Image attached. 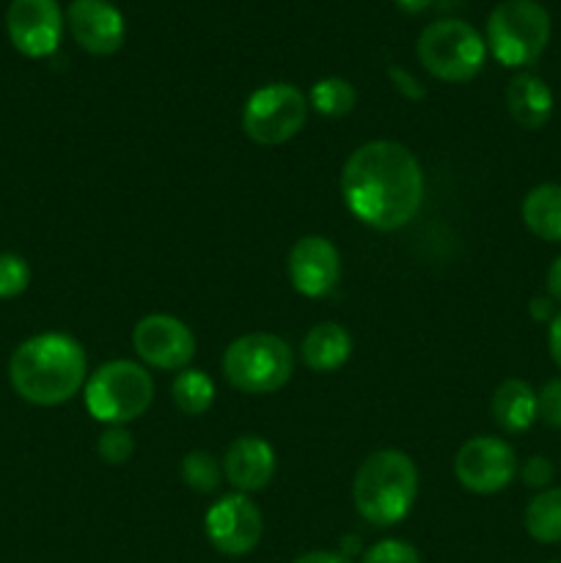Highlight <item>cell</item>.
<instances>
[{
	"instance_id": "6da1fadb",
	"label": "cell",
	"mask_w": 561,
	"mask_h": 563,
	"mask_svg": "<svg viewBox=\"0 0 561 563\" xmlns=\"http://www.w3.org/2000/svg\"><path fill=\"white\" fill-rule=\"evenodd\" d=\"M341 196L346 209L369 229H402L421 209V163L396 141L363 143L346 157L341 170Z\"/></svg>"
},
{
	"instance_id": "7a4b0ae2",
	"label": "cell",
	"mask_w": 561,
	"mask_h": 563,
	"mask_svg": "<svg viewBox=\"0 0 561 563\" xmlns=\"http://www.w3.org/2000/svg\"><path fill=\"white\" fill-rule=\"evenodd\" d=\"M9 379L28 405L58 407L86 388V352L80 341L66 333L31 335L11 355Z\"/></svg>"
},
{
	"instance_id": "3957f363",
	"label": "cell",
	"mask_w": 561,
	"mask_h": 563,
	"mask_svg": "<svg viewBox=\"0 0 561 563\" xmlns=\"http://www.w3.org/2000/svg\"><path fill=\"white\" fill-rule=\"evenodd\" d=\"M416 462L396 449H383L361 462L352 482L355 509L369 526L391 528L407 517L416 504Z\"/></svg>"
},
{
	"instance_id": "277c9868",
	"label": "cell",
	"mask_w": 561,
	"mask_h": 563,
	"mask_svg": "<svg viewBox=\"0 0 561 563\" xmlns=\"http://www.w3.org/2000/svg\"><path fill=\"white\" fill-rule=\"evenodd\" d=\"M292 372H295V352L280 335H240L223 352V377L240 394H275L289 383Z\"/></svg>"
},
{
	"instance_id": "5b68a950",
	"label": "cell",
	"mask_w": 561,
	"mask_h": 563,
	"mask_svg": "<svg viewBox=\"0 0 561 563\" xmlns=\"http://www.w3.org/2000/svg\"><path fill=\"white\" fill-rule=\"evenodd\" d=\"M82 396L94 421L127 427L152 407L154 379L141 363L110 361L86 379Z\"/></svg>"
},
{
	"instance_id": "8992f818",
	"label": "cell",
	"mask_w": 561,
	"mask_h": 563,
	"mask_svg": "<svg viewBox=\"0 0 561 563\" xmlns=\"http://www.w3.org/2000/svg\"><path fill=\"white\" fill-rule=\"evenodd\" d=\"M550 42V14L537 0H504L487 16V49L498 64L522 69L539 60Z\"/></svg>"
},
{
	"instance_id": "52a82bcc",
	"label": "cell",
	"mask_w": 561,
	"mask_h": 563,
	"mask_svg": "<svg viewBox=\"0 0 561 563\" xmlns=\"http://www.w3.org/2000/svg\"><path fill=\"white\" fill-rule=\"evenodd\" d=\"M418 60L443 82H468L482 71L487 44L482 33L465 20L429 22L416 42Z\"/></svg>"
},
{
	"instance_id": "ba28073f",
	"label": "cell",
	"mask_w": 561,
	"mask_h": 563,
	"mask_svg": "<svg viewBox=\"0 0 561 563\" xmlns=\"http://www.w3.org/2000/svg\"><path fill=\"white\" fill-rule=\"evenodd\" d=\"M308 119V97L292 82H267L248 97L242 108V130L258 146H280L302 130Z\"/></svg>"
},
{
	"instance_id": "9c48e42d",
	"label": "cell",
	"mask_w": 561,
	"mask_h": 563,
	"mask_svg": "<svg viewBox=\"0 0 561 563\" xmlns=\"http://www.w3.org/2000/svg\"><path fill=\"white\" fill-rule=\"evenodd\" d=\"M517 454L506 440L479 434L462 443L454 456V476L468 493L495 495L509 487L517 476Z\"/></svg>"
},
{
	"instance_id": "30bf717a",
	"label": "cell",
	"mask_w": 561,
	"mask_h": 563,
	"mask_svg": "<svg viewBox=\"0 0 561 563\" xmlns=\"http://www.w3.org/2000/svg\"><path fill=\"white\" fill-rule=\"evenodd\" d=\"M204 531L218 553L240 559V555L253 553L262 542V511L248 495H223L218 504L209 506L207 517H204Z\"/></svg>"
},
{
	"instance_id": "8fae6325",
	"label": "cell",
	"mask_w": 561,
	"mask_h": 563,
	"mask_svg": "<svg viewBox=\"0 0 561 563\" xmlns=\"http://www.w3.org/2000/svg\"><path fill=\"white\" fill-rule=\"evenodd\" d=\"M132 346L146 366L160 372H182L196 355V335L170 313H148L132 328Z\"/></svg>"
},
{
	"instance_id": "7c38bea8",
	"label": "cell",
	"mask_w": 561,
	"mask_h": 563,
	"mask_svg": "<svg viewBox=\"0 0 561 563\" xmlns=\"http://www.w3.org/2000/svg\"><path fill=\"white\" fill-rule=\"evenodd\" d=\"M66 16L58 0H11L6 31L16 53L25 58H47L58 49Z\"/></svg>"
},
{
	"instance_id": "4fadbf2b",
	"label": "cell",
	"mask_w": 561,
	"mask_h": 563,
	"mask_svg": "<svg viewBox=\"0 0 561 563\" xmlns=\"http://www.w3.org/2000/svg\"><path fill=\"white\" fill-rule=\"evenodd\" d=\"M289 280L297 295L302 297H324L336 289L341 278V256L339 247L319 234L300 236L292 245L286 258Z\"/></svg>"
},
{
	"instance_id": "5bb4252c",
	"label": "cell",
	"mask_w": 561,
	"mask_h": 563,
	"mask_svg": "<svg viewBox=\"0 0 561 563\" xmlns=\"http://www.w3.org/2000/svg\"><path fill=\"white\" fill-rule=\"evenodd\" d=\"M66 25L77 47L91 55L119 53L127 36V22L110 0H72Z\"/></svg>"
},
{
	"instance_id": "9a60e30c",
	"label": "cell",
	"mask_w": 561,
	"mask_h": 563,
	"mask_svg": "<svg viewBox=\"0 0 561 563\" xmlns=\"http://www.w3.org/2000/svg\"><path fill=\"white\" fill-rule=\"evenodd\" d=\"M275 476V451L273 445L256 434H242L226 449L223 478L237 493H258L267 487Z\"/></svg>"
},
{
	"instance_id": "2e32d148",
	"label": "cell",
	"mask_w": 561,
	"mask_h": 563,
	"mask_svg": "<svg viewBox=\"0 0 561 563\" xmlns=\"http://www.w3.org/2000/svg\"><path fill=\"white\" fill-rule=\"evenodd\" d=\"M506 110L522 130H542L553 115V91L542 77L520 71L506 86Z\"/></svg>"
},
{
	"instance_id": "e0dca14e",
	"label": "cell",
	"mask_w": 561,
	"mask_h": 563,
	"mask_svg": "<svg viewBox=\"0 0 561 563\" xmlns=\"http://www.w3.org/2000/svg\"><path fill=\"white\" fill-rule=\"evenodd\" d=\"M490 412H493V421L498 423L504 432H526V429H531L534 421L539 418L537 390H534L526 379H504V383L495 388L493 401H490Z\"/></svg>"
},
{
	"instance_id": "ac0fdd59",
	"label": "cell",
	"mask_w": 561,
	"mask_h": 563,
	"mask_svg": "<svg viewBox=\"0 0 561 563\" xmlns=\"http://www.w3.org/2000/svg\"><path fill=\"white\" fill-rule=\"evenodd\" d=\"M352 355V335L339 322H319L302 335L300 357L311 372L330 374Z\"/></svg>"
},
{
	"instance_id": "d6986e66",
	"label": "cell",
	"mask_w": 561,
	"mask_h": 563,
	"mask_svg": "<svg viewBox=\"0 0 561 563\" xmlns=\"http://www.w3.org/2000/svg\"><path fill=\"white\" fill-rule=\"evenodd\" d=\"M522 223L544 242H561V185L544 181L522 198Z\"/></svg>"
},
{
	"instance_id": "ffe728a7",
	"label": "cell",
	"mask_w": 561,
	"mask_h": 563,
	"mask_svg": "<svg viewBox=\"0 0 561 563\" xmlns=\"http://www.w3.org/2000/svg\"><path fill=\"white\" fill-rule=\"evenodd\" d=\"M526 533L539 544L561 542V487H548L528 500L522 511Z\"/></svg>"
},
{
	"instance_id": "44dd1931",
	"label": "cell",
	"mask_w": 561,
	"mask_h": 563,
	"mask_svg": "<svg viewBox=\"0 0 561 563\" xmlns=\"http://www.w3.org/2000/svg\"><path fill=\"white\" fill-rule=\"evenodd\" d=\"M170 399L185 416H204L215 401V383L201 368H182L170 383Z\"/></svg>"
},
{
	"instance_id": "7402d4cb",
	"label": "cell",
	"mask_w": 561,
	"mask_h": 563,
	"mask_svg": "<svg viewBox=\"0 0 561 563\" xmlns=\"http://www.w3.org/2000/svg\"><path fill=\"white\" fill-rule=\"evenodd\" d=\"M308 104L319 115H324V119H341V115L355 110L358 93L352 82H346L344 77H322L308 91Z\"/></svg>"
},
{
	"instance_id": "603a6c76",
	"label": "cell",
	"mask_w": 561,
	"mask_h": 563,
	"mask_svg": "<svg viewBox=\"0 0 561 563\" xmlns=\"http://www.w3.org/2000/svg\"><path fill=\"white\" fill-rule=\"evenodd\" d=\"M182 478L193 493L209 495L218 489L220 478H223V465H218V460L209 451L196 449L182 460Z\"/></svg>"
},
{
	"instance_id": "cb8c5ba5",
	"label": "cell",
	"mask_w": 561,
	"mask_h": 563,
	"mask_svg": "<svg viewBox=\"0 0 561 563\" xmlns=\"http://www.w3.org/2000/svg\"><path fill=\"white\" fill-rule=\"evenodd\" d=\"M31 284V267L16 253H0V300L20 297Z\"/></svg>"
},
{
	"instance_id": "d4e9b609",
	"label": "cell",
	"mask_w": 561,
	"mask_h": 563,
	"mask_svg": "<svg viewBox=\"0 0 561 563\" xmlns=\"http://www.w3.org/2000/svg\"><path fill=\"white\" fill-rule=\"evenodd\" d=\"M97 454L108 465H124L135 454V440H132V434L124 427H110L97 440Z\"/></svg>"
},
{
	"instance_id": "484cf974",
	"label": "cell",
	"mask_w": 561,
	"mask_h": 563,
	"mask_svg": "<svg viewBox=\"0 0 561 563\" xmlns=\"http://www.w3.org/2000/svg\"><path fill=\"white\" fill-rule=\"evenodd\" d=\"M361 563H421V555L402 539H383L363 553Z\"/></svg>"
},
{
	"instance_id": "4316f807",
	"label": "cell",
	"mask_w": 561,
	"mask_h": 563,
	"mask_svg": "<svg viewBox=\"0 0 561 563\" xmlns=\"http://www.w3.org/2000/svg\"><path fill=\"white\" fill-rule=\"evenodd\" d=\"M539 399V418H542L548 427L561 429V377L550 379L542 388L537 390Z\"/></svg>"
},
{
	"instance_id": "83f0119b",
	"label": "cell",
	"mask_w": 561,
	"mask_h": 563,
	"mask_svg": "<svg viewBox=\"0 0 561 563\" xmlns=\"http://www.w3.org/2000/svg\"><path fill=\"white\" fill-rule=\"evenodd\" d=\"M517 473H520V478L526 487L539 489V493H542V489L550 487L556 471H553V462H550L548 456H528L526 465H522Z\"/></svg>"
},
{
	"instance_id": "f1b7e54d",
	"label": "cell",
	"mask_w": 561,
	"mask_h": 563,
	"mask_svg": "<svg viewBox=\"0 0 561 563\" xmlns=\"http://www.w3.org/2000/svg\"><path fill=\"white\" fill-rule=\"evenodd\" d=\"M548 350H550V357H553V363L561 372V311L556 313L548 324Z\"/></svg>"
},
{
	"instance_id": "f546056e",
	"label": "cell",
	"mask_w": 561,
	"mask_h": 563,
	"mask_svg": "<svg viewBox=\"0 0 561 563\" xmlns=\"http://www.w3.org/2000/svg\"><path fill=\"white\" fill-rule=\"evenodd\" d=\"M544 289H548L550 300L561 306V256L548 267V275H544Z\"/></svg>"
},
{
	"instance_id": "4dcf8cb0",
	"label": "cell",
	"mask_w": 561,
	"mask_h": 563,
	"mask_svg": "<svg viewBox=\"0 0 561 563\" xmlns=\"http://www.w3.org/2000/svg\"><path fill=\"white\" fill-rule=\"evenodd\" d=\"M295 563H352L344 553H333V550H311V553H302Z\"/></svg>"
},
{
	"instance_id": "1f68e13d",
	"label": "cell",
	"mask_w": 561,
	"mask_h": 563,
	"mask_svg": "<svg viewBox=\"0 0 561 563\" xmlns=\"http://www.w3.org/2000/svg\"><path fill=\"white\" fill-rule=\"evenodd\" d=\"M531 317L537 319V322H548L550 324V319L556 317V302L550 300L548 295L534 297V300H531Z\"/></svg>"
},
{
	"instance_id": "d6a6232c",
	"label": "cell",
	"mask_w": 561,
	"mask_h": 563,
	"mask_svg": "<svg viewBox=\"0 0 561 563\" xmlns=\"http://www.w3.org/2000/svg\"><path fill=\"white\" fill-rule=\"evenodd\" d=\"M432 3L435 0H396V5H399L405 14H421V11H427Z\"/></svg>"
},
{
	"instance_id": "836d02e7",
	"label": "cell",
	"mask_w": 561,
	"mask_h": 563,
	"mask_svg": "<svg viewBox=\"0 0 561 563\" xmlns=\"http://www.w3.org/2000/svg\"><path fill=\"white\" fill-rule=\"evenodd\" d=\"M550 563H559V561H550Z\"/></svg>"
}]
</instances>
